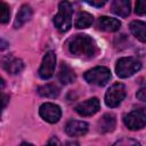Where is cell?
Instances as JSON below:
<instances>
[{"mask_svg": "<svg viewBox=\"0 0 146 146\" xmlns=\"http://www.w3.org/2000/svg\"><path fill=\"white\" fill-rule=\"evenodd\" d=\"M68 51L79 58H91L96 54V43L87 34H76L67 41Z\"/></svg>", "mask_w": 146, "mask_h": 146, "instance_id": "1", "label": "cell"}, {"mask_svg": "<svg viewBox=\"0 0 146 146\" xmlns=\"http://www.w3.org/2000/svg\"><path fill=\"white\" fill-rule=\"evenodd\" d=\"M72 5L67 1H62L58 6V13L54 17V24L55 27L64 33L67 32L72 26Z\"/></svg>", "mask_w": 146, "mask_h": 146, "instance_id": "2", "label": "cell"}, {"mask_svg": "<svg viewBox=\"0 0 146 146\" xmlns=\"http://www.w3.org/2000/svg\"><path fill=\"white\" fill-rule=\"evenodd\" d=\"M141 67V63L135 57H122L116 62L115 73L119 78H129L137 73Z\"/></svg>", "mask_w": 146, "mask_h": 146, "instance_id": "3", "label": "cell"}, {"mask_svg": "<svg viewBox=\"0 0 146 146\" xmlns=\"http://www.w3.org/2000/svg\"><path fill=\"white\" fill-rule=\"evenodd\" d=\"M84 79L87 82L96 86H105L111 79V71L105 66L94 67L84 73Z\"/></svg>", "mask_w": 146, "mask_h": 146, "instance_id": "4", "label": "cell"}, {"mask_svg": "<svg viewBox=\"0 0 146 146\" xmlns=\"http://www.w3.org/2000/svg\"><path fill=\"white\" fill-rule=\"evenodd\" d=\"M125 97V87L122 83H114L105 94V104L108 107H116Z\"/></svg>", "mask_w": 146, "mask_h": 146, "instance_id": "5", "label": "cell"}, {"mask_svg": "<svg viewBox=\"0 0 146 146\" xmlns=\"http://www.w3.org/2000/svg\"><path fill=\"white\" fill-rule=\"evenodd\" d=\"M123 122L130 130H139L146 125V113L141 110H135L124 115Z\"/></svg>", "mask_w": 146, "mask_h": 146, "instance_id": "6", "label": "cell"}, {"mask_svg": "<svg viewBox=\"0 0 146 146\" xmlns=\"http://www.w3.org/2000/svg\"><path fill=\"white\" fill-rule=\"evenodd\" d=\"M56 67V55L54 51H48L43 56L41 66L39 68V75L41 79L47 80L50 79L55 73Z\"/></svg>", "mask_w": 146, "mask_h": 146, "instance_id": "7", "label": "cell"}, {"mask_svg": "<svg viewBox=\"0 0 146 146\" xmlns=\"http://www.w3.org/2000/svg\"><path fill=\"white\" fill-rule=\"evenodd\" d=\"M40 116L49 122V123H56L59 121L60 116H62V110L58 105L52 104V103H44L40 106L39 110Z\"/></svg>", "mask_w": 146, "mask_h": 146, "instance_id": "8", "label": "cell"}, {"mask_svg": "<svg viewBox=\"0 0 146 146\" xmlns=\"http://www.w3.org/2000/svg\"><path fill=\"white\" fill-rule=\"evenodd\" d=\"M99 107H100V104H99L98 98L92 97V98H89V99L80 103L75 107V112L81 116H90V115H94L95 113H97Z\"/></svg>", "mask_w": 146, "mask_h": 146, "instance_id": "9", "label": "cell"}, {"mask_svg": "<svg viewBox=\"0 0 146 146\" xmlns=\"http://www.w3.org/2000/svg\"><path fill=\"white\" fill-rule=\"evenodd\" d=\"M89 125L87 122L84 121H76V120H72L70 122H67L66 127H65V131L68 136L71 137H79V136H83L88 132Z\"/></svg>", "mask_w": 146, "mask_h": 146, "instance_id": "10", "label": "cell"}, {"mask_svg": "<svg viewBox=\"0 0 146 146\" xmlns=\"http://www.w3.org/2000/svg\"><path fill=\"white\" fill-rule=\"evenodd\" d=\"M97 29L104 32H115L120 29L121 22L116 18H112L108 16H100L97 19Z\"/></svg>", "mask_w": 146, "mask_h": 146, "instance_id": "11", "label": "cell"}, {"mask_svg": "<svg viewBox=\"0 0 146 146\" xmlns=\"http://www.w3.org/2000/svg\"><path fill=\"white\" fill-rule=\"evenodd\" d=\"M2 67L6 72H8L10 74H18L23 71L24 63L19 58H16L13 56H7L2 60Z\"/></svg>", "mask_w": 146, "mask_h": 146, "instance_id": "12", "label": "cell"}, {"mask_svg": "<svg viewBox=\"0 0 146 146\" xmlns=\"http://www.w3.org/2000/svg\"><path fill=\"white\" fill-rule=\"evenodd\" d=\"M115 124H116L115 115L112 114V113H106L98 121V131L102 132V133L111 132V131L114 130Z\"/></svg>", "mask_w": 146, "mask_h": 146, "instance_id": "13", "label": "cell"}, {"mask_svg": "<svg viewBox=\"0 0 146 146\" xmlns=\"http://www.w3.org/2000/svg\"><path fill=\"white\" fill-rule=\"evenodd\" d=\"M76 79L74 71L66 64V63H62L60 67H59V72H58V80L63 83V84H70L72 82H74Z\"/></svg>", "mask_w": 146, "mask_h": 146, "instance_id": "14", "label": "cell"}, {"mask_svg": "<svg viewBox=\"0 0 146 146\" xmlns=\"http://www.w3.org/2000/svg\"><path fill=\"white\" fill-rule=\"evenodd\" d=\"M111 9L120 17H128L130 14V2L128 0H115L112 2Z\"/></svg>", "mask_w": 146, "mask_h": 146, "instance_id": "15", "label": "cell"}, {"mask_svg": "<svg viewBox=\"0 0 146 146\" xmlns=\"http://www.w3.org/2000/svg\"><path fill=\"white\" fill-rule=\"evenodd\" d=\"M131 33L139 41L146 42V23L141 21H132L129 25Z\"/></svg>", "mask_w": 146, "mask_h": 146, "instance_id": "16", "label": "cell"}, {"mask_svg": "<svg viewBox=\"0 0 146 146\" xmlns=\"http://www.w3.org/2000/svg\"><path fill=\"white\" fill-rule=\"evenodd\" d=\"M32 16V9L29 5H23L21 7V9L18 10L17 15H16V18H15V22H14V27L15 29H18L21 27L22 25H24Z\"/></svg>", "mask_w": 146, "mask_h": 146, "instance_id": "17", "label": "cell"}, {"mask_svg": "<svg viewBox=\"0 0 146 146\" xmlns=\"http://www.w3.org/2000/svg\"><path fill=\"white\" fill-rule=\"evenodd\" d=\"M59 92H60V89L55 83H47L39 87L38 89V94L41 97H46V98H56L58 97Z\"/></svg>", "mask_w": 146, "mask_h": 146, "instance_id": "18", "label": "cell"}, {"mask_svg": "<svg viewBox=\"0 0 146 146\" xmlns=\"http://www.w3.org/2000/svg\"><path fill=\"white\" fill-rule=\"evenodd\" d=\"M94 22V17L91 14L87 13V11H81L78 14L75 22H74V26L76 29H86L89 27Z\"/></svg>", "mask_w": 146, "mask_h": 146, "instance_id": "19", "label": "cell"}, {"mask_svg": "<svg viewBox=\"0 0 146 146\" xmlns=\"http://www.w3.org/2000/svg\"><path fill=\"white\" fill-rule=\"evenodd\" d=\"M112 146H140V144H139V141H137L135 139L124 137V138H121L117 141H115Z\"/></svg>", "mask_w": 146, "mask_h": 146, "instance_id": "20", "label": "cell"}, {"mask_svg": "<svg viewBox=\"0 0 146 146\" xmlns=\"http://www.w3.org/2000/svg\"><path fill=\"white\" fill-rule=\"evenodd\" d=\"M9 17H10L9 6L6 2H1V23L6 24L9 21Z\"/></svg>", "mask_w": 146, "mask_h": 146, "instance_id": "21", "label": "cell"}, {"mask_svg": "<svg viewBox=\"0 0 146 146\" xmlns=\"http://www.w3.org/2000/svg\"><path fill=\"white\" fill-rule=\"evenodd\" d=\"M135 13L139 16H143V15H146V1L144 0H138L136 2V9H135Z\"/></svg>", "mask_w": 146, "mask_h": 146, "instance_id": "22", "label": "cell"}, {"mask_svg": "<svg viewBox=\"0 0 146 146\" xmlns=\"http://www.w3.org/2000/svg\"><path fill=\"white\" fill-rule=\"evenodd\" d=\"M136 96H137V98H138L139 100L146 103V83H144V84L139 88V90L137 91Z\"/></svg>", "mask_w": 146, "mask_h": 146, "instance_id": "23", "label": "cell"}, {"mask_svg": "<svg viewBox=\"0 0 146 146\" xmlns=\"http://www.w3.org/2000/svg\"><path fill=\"white\" fill-rule=\"evenodd\" d=\"M87 3L90 6H94V7H102L106 3V1H88Z\"/></svg>", "mask_w": 146, "mask_h": 146, "instance_id": "24", "label": "cell"}, {"mask_svg": "<svg viewBox=\"0 0 146 146\" xmlns=\"http://www.w3.org/2000/svg\"><path fill=\"white\" fill-rule=\"evenodd\" d=\"M64 146H80V145H79V143H78V141H73V140H71V141L65 143V145H64Z\"/></svg>", "mask_w": 146, "mask_h": 146, "instance_id": "25", "label": "cell"}, {"mask_svg": "<svg viewBox=\"0 0 146 146\" xmlns=\"http://www.w3.org/2000/svg\"><path fill=\"white\" fill-rule=\"evenodd\" d=\"M2 100H3V106H2V108H5L6 105H7V102H8V97H7L5 94H2Z\"/></svg>", "mask_w": 146, "mask_h": 146, "instance_id": "26", "label": "cell"}, {"mask_svg": "<svg viewBox=\"0 0 146 146\" xmlns=\"http://www.w3.org/2000/svg\"><path fill=\"white\" fill-rule=\"evenodd\" d=\"M46 146H57V144L56 143H54V141H50L48 145H46Z\"/></svg>", "mask_w": 146, "mask_h": 146, "instance_id": "27", "label": "cell"}, {"mask_svg": "<svg viewBox=\"0 0 146 146\" xmlns=\"http://www.w3.org/2000/svg\"><path fill=\"white\" fill-rule=\"evenodd\" d=\"M21 146H33V145L29 144V143H23V144H21Z\"/></svg>", "mask_w": 146, "mask_h": 146, "instance_id": "28", "label": "cell"}]
</instances>
